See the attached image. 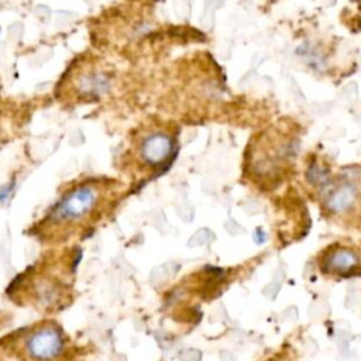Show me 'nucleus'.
Listing matches in <instances>:
<instances>
[{
  "instance_id": "f257e3e1",
  "label": "nucleus",
  "mask_w": 361,
  "mask_h": 361,
  "mask_svg": "<svg viewBox=\"0 0 361 361\" xmlns=\"http://www.w3.org/2000/svg\"><path fill=\"white\" fill-rule=\"evenodd\" d=\"M124 185L113 178L92 176L68 186L30 234L45 247H63L86 238L118 206Z\"/></svg>"
},
{
  "instance_id": "f03ea898",
  "label": "nucleus",
  "mask_w": 361,
  "mask_h": 361,
  "mask_svg": "<svg viewBox=\"0 0 361 361\" xmlns=\"http://www.w3.org/2000/svg\"><path fill=\"white\" fill-rule=\"evenodd\" d=\"M78 258L73 250L51 251L11 281L6 290L7 298L16 306L47 316L66 309L73 302Z\"/></svg>"
},
{
  "instance_id": "7ed1b4c3",
  "label": "nucleus",
  "mask_w": 361,
  "mask_h": 361,
  "mask_svg": "<svg viewBox=\"0 0 361 361\" xmlns=\"http://www.w3.org/2000/svg\"><path fill=\"white\" fill-rule=\"evenodd\" d=\"M0 355L10 361H85V348L56 319L44 317L1 336Z\"/></svg>"
},
{
  "instance_id": "20e7f679",
  "label": "nucleus",
  "mask_w": 361,
  "mask_h": 361,
  "mask_svg": "<svg viewBox=\"0 0 361 361\" xmlns=\"http://www.w3.org/2000/svg\"><path fill=\"white\" fill-rule=\"evenodd\" d=\"M298 138L292 133L268 130L258 135L247 149L245 173L257 183L282 180L295 162Z\"/></svg>"
},
{
  "instance_id": "39448f33",
  "label": "nucleus",
  "mask_w": 361,
  "mask_h": 361,
  "mask_svg": "<svg viewBox=\"0 0 361 361\" xmlns=\"http://www.w3.org/2000/svg\"><path fill=\"white\" fill-rule=\"evenodd\" d=\"M176 144L178 131L171 124H145L131 138L130 162L144 175L159 173L175 158Z\"/></svg>"
},
{
  "instance_id": "423d86ee",
  "label": "nucleus",
  "mask_w": 361,
  "mask_h": 361,
  "mask_svg": "<svg viewBox=\"0 0 361 361\" xmlns=\"http://www.w3.org/2000/svg\"><path fill=\"white\" fill-rule=\"evenodd\" d=\"M361 262L360 254L354 248L337 247L327 251L322 261V268L327 272L334 274H348L355 269Z\"/></svg>"
},
{
  "instance_id": "0eeeda50",
  "label": "nucleus",
  "mask_w": 361,
  "mask_h": 361,
  "mask_svg": "<svg viewBox=\"0 0 361 361\" xmlns=\"http://www.w3.org/2000/svg\"><path fill=\"white\" fill-rule=\"evenodd\" d=\"M107 87V79L99 72L97 69H93L92 66L80 69L75 75V97H97L100 96L104 89Z\"/></svg>"
},
{
  "instance_id": "6e6552de",
  "label": "nucleus",
  "mask_w": 361,
  "mask_h": 361,
  "mask_svg": "<svg viewBox=\"0 0 361 361\" xmlns=\"http://www.w3.org/2000/svg\"><path fill=\"white\" fill-rule=\"evenodd\" d=\"M0 361H10V360H7V358H4V357L0 355Z\"/></svg>"
},
{
  "instance_id": "1a4fd4ad",
  "label": "nucleus",
  "mask_w": 361,
  "mask_h": 361,
  "mask_svg": "<svg viewBox=\"0 0 361 361\" xmlns=\"http://www.w3.org/2000/svg\"><path fill=\"white\" fill-rule=\"evenodd\" d=\"M357 3H358V4H360V6H361V0H357Z\"/></svg>"
}]
</instances>
